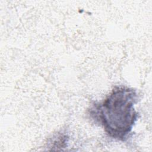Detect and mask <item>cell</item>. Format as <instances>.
<instances>
[{"mask_svg":"<svg viewBox=\"0 0 152 152\" xmlns=\"http://www.w3.org/2000/svg\"><path fill=\"white\" fill-rule=\"evenodd\" d=\"M137 100L133 88L115 86L103 102L93 105L90 115L110 137L125 141L137 120L138 113L134 109Z\"/></svg>","mask_w":152,"mask_h":152,"instance_id":"obj_1","label":"cell"}]
</instances>
